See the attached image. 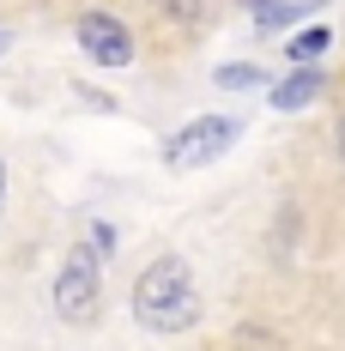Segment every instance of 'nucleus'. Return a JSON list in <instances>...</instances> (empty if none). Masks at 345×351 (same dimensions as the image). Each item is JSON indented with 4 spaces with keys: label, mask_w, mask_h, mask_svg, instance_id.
Masks as SVG:
<instances>
[{
    "label": "nucleus",
    "mask_w": 345,
    "mask_h": 351,
    "mask_svg": "<svg viewBox=\"0 0 345 351\" xmlns=\"http://www.w3.org/2000/svg\"><path fill=\"white\" fill-rule=\"evenodd\" d=\"M134 321L152 333H188L200 321V291H194V267L182 254H158L134 279Z\"/></svg>",
    "instance_id": "1"
},
{
    "label": "nucleus",
    "mask_w": 345,
    "mask_h": 351,
    "mask_svg": "<svg viewBox=\"0 0 345 351\" xmlns=\"http://www.w3.org/2000/svg\"><path fill=\"white\" fill-rule=\"evenodd\" d=\"M55 315L73 321V327H85V321L104 309V254L91 243H73L67 261H61V273H55Z\"/></svg>",
    "instance_id": "2"
},
{
    "label": "nucleus",
    "mask_w": 345,
    "mask_h": 351,
    "mask_svg": "<svg viewBox=\"0 0 345 351\" xmlns=\"http://www.w3.org/2000/svg\"><path fill=\"white\" fill-rule=\"evenodd\" d=\"M237 140H242L237 115H194L188 128H176V140H164V164L170 170H200L212 158H224Z\"/></svg>",
    "instance_id": "3"
},
{
    "label": "nucleus",
    "mask_w": 345,
    "mask_h": 351,
    "mask_svg": "<svg viewBox=\"0 0 345 351\" xmlns=\"http://www.w3.org/2000/svg\"><path fill=\"white\" fill-rule=\"evenodd\" d=\"M73 36H79V49H85V55H91L97 67H128V61L139 55L134 31H128V25L115 19V12H97V6L73 19Z\"/></svg>",
    "instance_id": "4"
},
{
    "label": "nucleus",
    "mask_w": 345,
    "mask_h": 351,
    "mask_svg": "<svg viewBox=\"0 0 345 351\" xmlns=\"http://www.w3.org/2000/svg\"><path fill=\"white\" fill-rule=\"evenodd\" d=\"M321 91H327V73L321 67H297L285 85H273V109H309Z\"/></svg>",
    "instance_id": "5"
},
{
    "label": "nucleus",
    "mask_w": 345,
    "mask_h": 351,
    "mask_svg": "<svg viewBox=\"0 0 345 351\" xmlns=\"http://www.w3.org/2000/svg\"><path fill=\"white\" fill-rule=\"evenodd\" d=\"M248 6H254V25H261V31H285V25L321 12V0H248Z\"/></svg>",
    "instance_id": "6"
},
{
    "label": "nucleus",
    "mask_w": 345,
    "mask_h": 351,
    "mask_svg": "<svg viewBox=\"0 0 345 351\" xmlns=\"http://www.w3.org/2000/svg\"><path fill=\"white\" fill-rule=\"evenodd\" d=\"M218 85H224V91H248V85H261V67H248V61H224V67H218Z\"/></svg>",
    "instance_id": "7"
},
{
    "label": "nucleus",
    "mask_w": 345,
    "mask_h": 351,
    "mask_svg": "<svg viewBox=\"0 0 345 351\" xmlns=\"http://www.w3.org/2000/svg\"><path fill=\"white\" fill-rule=\"evenodd\" d=\"M327 43H333V31H303V36H291V49H285V55H291V61H315Z\"/></svg>",
    "instance_id": "8"
},
{
    "label": "nucleus",
    "mask_w": 345,
    "mask_h": 351,
    "mask_svg": "<svg viewBox=\"0 0 345 351\" xmlns=\"http://www.w3.org/2000/svg\"><path fill=\"white\" fill-rule=\"evenodd\" d=\"M85 243H91V248H97V254L109 261V254H115V224H104V218H91V230H85Z\"/></svg>",
    "instance_id": "9"
},
{
    "label": "nucleus",
    "mask_w": 345,
    "mask_h": 351,
    "mask_svg": "<svg viewBox=\"0 0 345 351\" xmlns=\"http://www.w3.org/2000/svg\"><path fill=\"white\" fill-rule=\"evenodd\" d=\"M0 212H6V158H0Z\"/></svg>",
    "instance_id": "10"
},
{
    "label": "nucleus",
    "mask_w": 345,
    "mask_h": 351,
    "mask_svg": "<svg viewBox=\"0 0 345 351\" xmlns=\"http://www.w3.org/2000/svg\"><path fill=\"white\" fill-rule=\"evenodd\" d=\"M333 140H340V158H345V115H340V128H333Z\"/></svg>",
    "instance_id": "11"
}]
</instances>
